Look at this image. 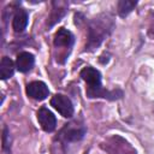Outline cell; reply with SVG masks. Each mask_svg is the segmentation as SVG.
<instances>
[{"instance_id":"cell-1","label":"cell","mask_w":154,"mask_h":154,"mask_svg":"<svg viewBox=\"0 0 154 154\" xmlns=\"http://www.w3.org/2000/svg\"><path fill=\"white\" fill-rule=\"evenodd\" d=\"M114 28V19L109 13H100L94 17L88 24V41L85 43V51H94L103 40L112 32Z\"/></svg>"},{"instance_id":"cell-2","label":"cell","mask_w":154,"mask_h":154,"mask_svg":"<svg viewBox=\"0 0 154 154\" xmlns=\"http://www.w3.org/2000/svg\"><path fill=\"white\" fill-rule=\"evenodd\" d=\"M81 77L88 84V88H87L88 97H103V99H108V100H117L123 96V91L119 89L107 90V89L102 88L101 73L99 72V70H96L91 66H87V67L82 69Z\"/></svg>"},{"instance_id":"cell-3","label":"cell","mask_w":154,"mask_h":154,"mask_svg":"<svg viewBox=\"0 0 154 154\" xmlns=\"http://www.w3.org/2000/svg\"><path fill=\"white\" fill-rule=\"evenodd\" d=\"M85 132H87L85 126L82 123L75 120V122H71L64 125V128L58 134V140L63 143L78 142L84 137Z\"/></svg>"},{"instance_id":"cell-4","label":"cell","mask_w":154,"mask_h":154,"mask_svg":"<svg viewBox=\"0 0 154 154\" xmlns=\"http://www.w3.org/2000/svg\"><path fill=\"white\" fill-rule=\"evenodd\" d=\"M51 106H53L63 117L65 118H71L73 116L75 108L72 105V101L63 94H55L51 99Z\"/></svg>"},{"instance_id":"cell-5","label":"cell","mask_w":154,"mask_h":154,"mask_svg":"<svg viewBox=\"0 0 154 154\" xmlns=\"http://www.w3.org/2000/svg\"><path fill=\"white\" fill-rule=\"evenodd\" d=\"M26 95L34 100H45L48 94H49V89L48 87L41 82V81H34V82H30L28 85H26Z\"/></svg>"},{"instance_id":"cell-6","label":"cell","mask_w":154,"mask_h":154,"mask_svg":"<svg viewBox=\"0 0 154 154\" xmlns=\"http://www.w3.org/2000/svg\"><path fill=\"white\" fill-rule=\"evenodd\" d=\"M37 120L41 125V128L46 132H52L55 130L57 126V118L46 107H41L37 111Z\"/></svg>"},{"instance_id":"cell-7","label":"cell","mask_w":154,"mask_h":154,"mask_svg":"<svg viewBox=\"0 0 154 154\" xmlns=\"http://www.w3.org/2000/svg\"><path fill=\"white\" fill-rule=\"evenodd\" d=\"M75 42V37H73V34L65 29V28H60L55 35H54V40H53V43L57 48H60V47H65V48H71L72 45Z\"/></svg>"},{"instance_id":"cell-8","label":"cell","mask_w":154,"mask_h":154,"mask_svg":"<svg viewBox=\"0 0 154 154\" xmlns=\"http://www.w3.org/2000/svg\"><path fill=\"white\" fill-rule=\"evenodd\" d=\"M107 147H117V149L109 150L111 154H136V150L122 137L114 136L108 141Z\"/></svg>"},{"instance_id":"cell-9","label":"cell","mask_w":154,"mask_h":154,"mask_svg":"<svg viewBox=\"0 0 154 154\" xmlns=\"http://www.w3.org/2000/svg\"><path fill=\"white\" fill-rule=\"evenodd\" d=\"M35 64V58L29 52H22L17 55L16 59V69L19 72H28L32 69Z\"/></svg>"},{"instance_id":"cell-10","label":"cell","mask_w":154,"mask_h":154,"mask_svg":"<svg viewBox=\"0 0 154 154\" xmlns=\"http://www.w3.org/2000/svg\"><path fill=\"white\" fill-rule=\"evenodd\" d=\"M28 22H29V14H28V12L25 10H23V8H19V10L16 11V13L13 16L12 28H13V30L16 32H22L26 28Z\"/></svg>"},{"instance_id":"cell-11","label":"cell","mask_w":154,"mask_h":154,"mask_svg":"<svg viewBox=\"0 0 154 154\" xmlns=\"http://www.w3.org/2000/svg\"><path fill=\"white\" fill-rule=\"evenodd\" d=\"M14 67H16V64L12 61L11 58L2 57L1 63H0V77H1V79H7V78L12 77L14 73Z\"/></svg>"},{"instance_id":"cell-12","label":"cell","mask_w":154,"mask_h":154,"mask_svg":"<svg viewBox=\"0 0 154 154\" xmlns=\"http://www.w3.org/2000/svg\"><path fill=\"white\" fill-rule=\"evenodd\" d=\"M66 4L65 2H53V10H52V13H51V17H49V26H52L54 23L59 22L60 18L65 14L66 12Z\"/></svg>"},{"instance_id":"cell-13","label":"cell","mask_w":154,"mask_h":154,"mask_svg":"<svg viewBox=\"0 0 154 154\" xmlns=\"http://www.w3.org/2000/svg\"><path fill=\"white\" fill-rule=\"evenodd\" d=\"M137 5V1H131V0H120L118 1L117 8H118V13L120 17H125L128 16Z\"/></svg>"},{"instance_id":"cell-14","label":"cell","mask_w":154,"mask_h":154,"mask_svg":"<svg viewBox=\"0 0 154 154\" xmlns=\"http://www.w3.org/2000/svg\"><path fill=\"white\" fill-rule=\"evenodd\" d=\"M2 149L6 153H10L11 150V135H10V130L7 129V126H5L2 131Z\"/></svg>"}]
</instances>
